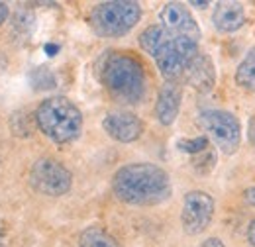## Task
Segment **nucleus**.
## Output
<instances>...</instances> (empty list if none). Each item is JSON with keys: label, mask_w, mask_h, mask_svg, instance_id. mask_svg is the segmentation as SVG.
Returning a JSON list of instances; mask_svg holds the SVG:
<instances>
[{"label": "nucleus", "mask_w": 255, "mask_h": 247, "mask_svg": "<svg viewBox=\"0 0 255 247\" xmlns=\"http://www.w3.org/2000/svg\"><path fill=\"white\" fill-rule=\"evenodd\" d=\"M112 190L118 200L131 206H155L171 196L167 171L153 163H131L116 171Z\"/></svg>", "instance_id": "1"}, {"label": "nucleus", "mask_w": 255, "mask_h": 247, "mask_svg": "<svg viewBox=\"0 0 255 247\" xmlns=\"http://www.w3.org/2000/svg\"><path fill=\"white\" fill-rule=\"evenodd\" d=\"M139 45L145 53H149L159 73L167 79V83H177L185 79L192 59L200 53L198 41L189 37L173 35L163 26H149L139 33Z\"/></svg>", "instance_id": "2"}, {"label": "nucleus", "mask_w": 255, "mask_h": 247, "mask_svg": "<svg viewBox=\"0 0 255 247\" xmlns=\"http://www.w3.org/2000/svg\"><path fill=\"white\" fill-rule=\"evenodd\" d=\"M100 79L120 104H137L145 94V71L133 55L108 53L100 67Z\"/></svg>", "instance_id": "3"}, {"label": "nucleus", "mask_w": 255, "mask_h": 247, "mask_svg": "<svg viewBox=\"0 0 255 247\" xmlns=\"http://www.w3.org/2000/svg\"><path fill=\"white\" fill-rule=\"evenodd\" d=\"M33 118L39 131L55 143H69L77 139L83 129L81 110L65 96L45 98L37 106Z\"/></svg>", "instance_id": "4"}, {"label": "nucleus", "mask_w": 255, "mask_h": 247, "mask_svg": "<svg viewBox=\"0 0 255 247\" xmlns=\"http://www.w3.org/2000/svg\"><path fill=\"white\" fill-rule=\"evenodd\" d=\"M141 18V8L131 0H110L96 4L91 12V26L100 37H122Z\"/></svg>", "instance_id": "5"}, {"label": "nucleus", "mask_w": 255, "mask_h": 247, "mask_svg": "<svg viewBox=\"0 0 255 247\" xmlns=\"http://www.w3.org/2000/svg\"><path fill=\"white\" fill-rule=\"evenodd\" d=\"M30 185L39 194L63 196L71 190L73 175L63 163L51 157H43V159H37L30 169Z\"/></svg>", "instance_id": "6"}, {"label": "nucleus", "mask_w": 255, "mask_h": 247, "mask_svg": "<svg viewBox=\"0 0 255 247\" xmlns=\"http://www.w3.org/2000/svg\"><path fill=\"white\" fill-rule=\"evenodd\" d=\"M198 122L224 153L232 155L238 151L240 141H242V125H240V120L232 112L204 110L198 116Z\"/></svg>", "instance_id": "7"}, {"label": "nucleus", "mask_w": 255, "mask_h": 247, "mask_svg": "<svg viewBox=\"0 0 255 247\" xmlns=\"http://www.w3.org/2000/svg\"><path fill=\"white\" fill-rule=\"evenodd\" d=\"M214 216V198L204 190H191L183 200L181 224L189 236L202 234Z\"/></svg>", "instance_id": "8"}, {"label": "nucleus", "mask_w": 255, "mask_h": 247, "mask_svg": "<svg viewBox=\"0 0 255 247\" xmlns=\"http://www.w3.org/2000/svg\"><path fill=\"white\" fill-rule=\"evenodd\" d=\"M161 26L167 31H171L173 35H181V37H189L192 41L200 39V28L194 22L192 14L189 8L181 2H167L159 12Z\"/></svg>", "instance_id": "9"}, {"label": "nucleus", "mask_w": 255, "mask_h": 247, "mask_svg": "<svg viewBox=\"0 0 255 247\" xmlns=\"http://www.w3.org/2000/svg\"><path fill=\"white\" fill-rule=\"evenodd\" d=\"M104 131L120 141V143H131L143 133V122L131 114V112H112L102 120Z\"/></svg>", "instance_id": "10"}, {"label": "nucleus", "mask_w": 255, "mask_h": 247, "mask_svg": "<svg viewBox=\"0 0 255 247\" xmlns=\"http://www.w3.org/2000/svg\"><path fill=\"white\" fill-rule=\"evenodd\" d=\"M183 81H187L192 89H196L200 93L212 91V87L216 83V71H214V65L210 61V57L204 53H198L189 65Z\"/></svg>", "instance_id": "11"}, {"label": "nucleus", "mask_w": 255, "mask_h": 247, "mask_svg": "<svg viewBox=\"0 0 255 247\" xmlns=\"http://www.w3.org/2000/svg\"><path fill=\"white\" fill-rule=\"evenodd\" d=\"M181 110V89L175 83L163 85L155 102V116L163 125H171Z\"/></svg>", "instance_id": "12"}, {"label": "nucleus", "mask_w": 255, "mask_h": 247, "mask_svg": "<svg viewBox=\"0 0 255 247\" xmlns=\"http://www.w3.org/2000/svg\"><path fill=\"white\" fill-rule=\"evenodd\" d=\"M214 28L224 33L240 30L246 24V12L240 2H220L212 16Z\"/></svg>", "instance_id": "13"}, {"label": "nucleus", "mask_w": 255, "mask_h": 247, "mask_svg": "<svg viewBox=\"0 0 255 247\" xmlns=\"http://www.w3.org/2000/svg\"><path fill=\"white\" fill-rule=\"evenodd\" d=\"M79 247H120L116 244V240L102 228L91 226L87 228L81 238H79Z\"/></svg>", "instance_id": "14"}, {"label": "nucleus", "mask_w": 255, "mask_h": 247, "mask_svg": "<svg viewBox=\"0 0 255 247\" xmlns=\"http://www.w3.org/2000/svg\"><path fill=\"white\" fill-rule=\"evenodd\" d=\"M236 83L246 91H255V47L240 63L236 71Z\"/></svg>", "instance_id": "15"}, {"label": "nucleus", "mask_w": 255, "mask_h": 247, "mask_svg": "<svg viewBox=\"0 0 255 247\" xmlns=\"http://www.w3.org/2000/svg\"><path fill=\"white\" fill-rule=\"evenodd\" d=\"M177 147L181 151L191 155L202 153V151L208 149V137L206 135H200V137H194V139H179L177 141Z\"/></svg>", "instance_id": "16"}, {"label": "nucleus", "mask_w": 255, "mask_h": 247, "mask_svg": "<svg viewBox=\"0 0 255 247\" xmlns=\"http://www.w3.org/2000/svg\"><path fill=\"white\" fill-rule=\"evenodd\" d=\"M30 81H32L33 89H51V87H55V77L47 69L33 71L30 75Z\"/></svg>", "instance_id": "17"}, {"label": "nucleus", "mask_w": 255, "mask_h": 247, "mask_svg": "<svg viewBox=\"0 0 255 247\" xmlns=\"http://www.w3.org/2000/svg\"><path fill=\"white\" fill-rule=\"evenodd\" d=\"M8 14H10V10H8V4L6 2H0V26L8 20Z\"/></svg>", "instance_id": "18"}, {"label": "nucleus", "mask_w": 255, "mask_h": 247, "mask_svg": "<svg viewBox=\"0 0 255 247\" xmlns=\"http://www.w3.org/2000/svg\"><path fill=\"white\" fill-rule=\"evenodd\" d=\"M200 247H224V244L218 240V238H210V240H206V242H202Z\"/></svg>", "instance_id": "19"}, {"label": "nucleus", "mask_w": 255, "mask_h": 247, "mask_svg": "<svg viewBox=\"0 0 255 247\" xmlns=\"http://www.w3.org/2000/svg\"><path fill=\"white\" fill-rule=\"evenodd\" d=\"M244 196H246V202H248V204H252V206H255V186H252V188H248V190L244 192Z\"/></svg>", "instance_id": "20"}, {"label": "nucleus", "mask_w": 255, "mask_h": 247, "mask_svg": "<svg viewBox=\"0 0 255 247\" xmlns=\"http://www.w3.org/2000/svg\"><path fill=\"white\" fill-rule=\"evenodd\" d=\"M248 240H250V244L255 247V220L250 224V230H248Z\"/></svg>", "instance_id": "21"}, {"label": "nucleus", "mask_w": 255, "mask_h": 247, "mask_svg": "<svg viewBox=\"0 0 255 247\" xmlns=\"http://www.w3.org/2000/svg\"><path fill=\"white\" fill-rule=\"evenodd\" d=\"M45 49H47V51H49V55H55V51H57V49H59V47H57V45H47V47H45Z\"/></svg>", "instance_id": "22"}, {"label": "nucleus", "mask_w": 255, "mask_h": 247, "mask_svg": "<svg viewBox=\"0 0 255 247\" xmlns=\"http://www.w3.org/2000/svg\"><path fill=\"white\" fill-rule=\"evenodd\" d=\"M192 6H198V8H206L208 2H192Z\"/></svg>", "instance_id": "23"}, {"label": "nucleus", "mask_w": 255, "mask_h": 247, "mask_svg": "<svg viewBox=\"0 0 255 247\" xmlns=\"http://www.w3.org/2000/svg\"><path fill=\"white\" fill-rule=\"evenodd\" d=\"M0 247H4V246H2V244H0Z\"/></svg>", "instance_id": "24"}]
</instances>
